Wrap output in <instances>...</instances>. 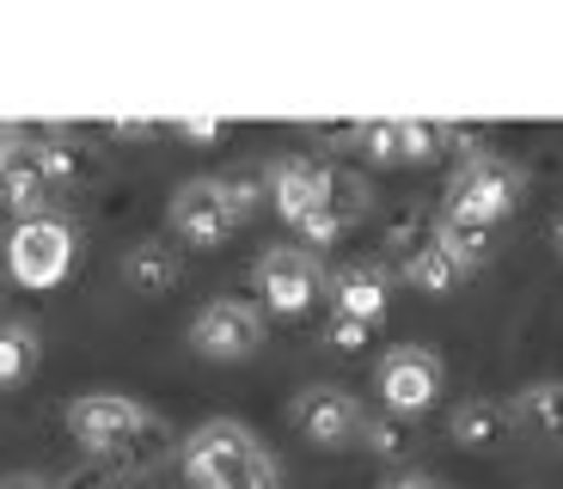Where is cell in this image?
<instances>
[{
  "instance_id": "4",
  "label": "cell",
  "mask_w": 563,
  "mask_h": 489,
  "mask_svg": "<svg viewBox=\"0 0 563 489\" xmlns=\"http://www.w3.org/2000/svg\"><path fill=\"white\" fill-rule=\"evenodd\" d=\"M68 269H74V226L62 214L13 221V233H7V276L19 288L43 293V288H56V281H68Z\"/></svg>"
},
{
  "instance_id": "28",
  "label": "cell",
  "mask_w": 563,
  "mask_h": 489,
  "mask_svg": "<svg viewBox=\"0 0 563 489\" xmlns=\"http://www.w3.org/2000/svg\"><path fill=\"white\" fill-rule=\"evenodd\" d=\"M0 489H56V484L37 477V471H7V477H0Z\"/></svg>"
},
{
  "instance_id": "25",
  "label": "cell",
  "mask_w": 563,
  "mask_h": 489,
  "mask_svg": "<svg viewBox=\"0 0 563 489\" xmlns=\"http://www.w3.org/2000/svg\"><path fill=\"white\" fill-rule=\"evenodd\" d=\"M331 343H338L343 355H362V349H367V324H355V319H338V312H331Z\"/></svg>"
},
{
  "instance_id": "5",
  "label": "cell",
  "mask_w": 563,
  "mask_h": 489,
  "mask_svg": "<svg viewBox=\"0 0 563 489\" xmlns=\"http://www.w3.org/2000/svg\"><path fill=\"white\" fill-rule=\"evenodd\" d=\"M190 349L202 362H252L264 349V307L240 300V293H221L190 319Z\"/></svg>"
},
{
  "instance_id": "8",
  "label": "cell",
  "mask_w": 563,
  "mask_h": 489,
  "mask_svg": "<svg viewBox=\"0 0 563 489\" xmlns=\"http://www.w3.org/2000/svg\"><path fill=\"white\" fill-rule=\"evenodd\" d=\"M441 355L422 349V343H398V349H386V362L374 367V386H380L386 410L393 416H422V410L441 398Z\"/></svg>"
},
{
  "instance_id": "31",
  "label": "cell",
  "mask_w": 563,
  "mask_h": 489,
  "mask_svg": "<svg viewBox=\"0 0 563 489\" xmlns=\"http://www.w3.org/2000/svg\"><path fill=\"white\" fill-rule=\"evenodd\" d=\"M551 245H558V257H563V214L551 221Z\"/></svg>"
},
{
  "instance_id": "20",
  "label": "cell",
  "mask_w": 563,
  "mask_h": 489,
  "mask_svg": "<svg viewBox=\"0 0 563 489\" xmlns=\"http://www.w3.org/2000/svg\"><path fill=\"white\" fill-rule=\"evenodd\" d=\"M221 196H227V209H233V221H252V214L269 202V196H264V171H227Z\"/></svg>"
},
{
  "instance_id": "10",
  "label": "cell",
  "mask_w": 563,
  "mask_h": 489,
  "mask_svg": "<svg viewBox=\"0 0 563 489\" xmlns=\"http://www.w3.org/2000/svg\"><path fill=\"white\" fill-rule=\"evenodd\" d=\"M264 196H269V209L295 226V221H307L312 209H324L331 166H319V159H307V154H282V159H269V171H264Z\"/></svg>"
},
{
  "instance_id": "9",
  "label": "cell",
  "mask_w": 563,
  "mask_h": 489,
  "mask_svg": "<svg viewBox=\"0 0 563 489\" xmlns=\"http://www.w3.org/2000/svg\"><path fill=\"white\" fill-rule=\"evenodd\" d=\"M166 221L184 245H197V252H221L227 238H233V209H227L221 196V178H184L166 202Z\"/></svg>"
},
{
  "instance_id": "29",
  "label": "cell",
  "mask_w": 563,
  "mask_h": 489,
  "mask_svg": "<svg viewBox=\"0 0 563 489\" xmlns=\"http://www.w3.org/2000/svg\"><path fill=\"white\" fill-rule=\"evenodd\" d=\"M178 135H184V141H221L227 123H178Z\"/></svg>"
},
{
  "instance_id": "19",
  "label": "cell",
  "mask_w": 563,
  "mask_h": 489,
  "mask_svg": "<svg viewBox=\"0 0 563 489\" xmlns=\"http://www.w3.org/2000/svg\"><path fill=\"white\" fill-rule=\"evenodd\" d=\"M324 209L338 214L343 226H355L367 209H374V190H367V178H355V171H331V196H324Z\"/></svg>"
},
{
  "instance_id": "12",
  "label": "cell",
  "mask_w": 563,
  "mask_h": 489,
  "mask_svg": "<svg viewBox=\"0 0 563 489\" xmlns=\"http://www.w3.org/2000/svg\"><path fill=\"white\" fill-rule=\"evenodd\" d=\"M184 276V257L178 245H166V238H135L123 252V281L141 293V300H166L172 288H178Z\"/></svg>"
},
{
  "instance_id": "30",
  "label": "cell",
  "mask_w": 563,
  "mask_h": 489,
  "mask_svg": "<svg viewBox=\"0 0 563 489\" xmlns=\"http://www.w3.org/2000/svg\"><path fill=\"white\" fill-rule=\"evenodd\" d=\"M111 135H123V141H147V135H154V123H111Z\"/></svg>"
},
{
  "instance_id": "24",
  "label": "cell",
  "mask_w": 563,
  "mask_h": 489,
  "mask_svg": "<svg viewBox=\"0 0 563 489\" xmlns=\"http://www.w3.org/2000/svg\"><path fill=\"white\" fill-rule=\"evenodd\" d=\"M56 489H123V477H117L111 465H99V459H92V465H80V471H68Z\"/></svg>"
},
{
  "instance_id": "2",
  "label": "cell",
  "mask_w": 563,
  "mask_h": 489,
  "mask_svg": "<svg viewBox=\"0 0 563 489\" xmlns=\"http://www.w3.org/2000/svg\"><path fill=\"white\" fill-rule=\"evenodd\" d=\"M521 190H527L521 166L484 147V154H472L460 171H453V184H448V202H441V214H453V221H465V226H484V233H490V226L503 221V214H515V202H521Z\"/></svg>"
},
{
  "instance_id": "13",
  "label": "cell",
  "mask_w": 563,
  "mask_h": 489,
  "mask_svg": "<svg viewBox=\"0 0 563 489\" xmlns=\"http://www.w3.org/2000/svg\"><path fill=\"white\" fill-rule=\"evenodd\" d=\"M448 434L465 453H503L508 441H515V416H508L503 398H465V404L453 410Z\"/></svg>"
},
{
  "instance_id": "15",
  "label": "cell",
  "mask_w": 563,
  "mask_h": 489,
  "mask_svg": "<svg viewBox=\"0 0 563 489\" xmlns=\"http://www.w3.org/2000/svg\"><path fill=\"white\" fill-rule=\"evenodd\" d=\"M508 416H515V429H533L539 441L563 447V379H527L508 398Z\"/></svg>"
},
{
  "instance_id": "23",
  "label": "cell",
  "mask_w": 563,
  "mask_h": 489,
  "mask_svg": "<svg viewBox=\"0 0 563 489\" xmlns=\"http://www.w3.org/2000/svg\"><path fill=\"white\" fill-rule=\"evenodd\" d=\"M362 441H367L374 453H380V459H405V453H410L405 422H367V429H362Z\"/></svg>"
},
{
  "instance_id": "18",
  "label": "cell",
  "mask_w": 563,
  "mask_h": 489,
  "mask_svg": "<svg viewBox=\"0 0 563 489\" xmlns=\"http://www.w3.org/2000/svg\"><path fill=\"white\" fill-rule=\"evenodd\" d=\"M441 154H448V123H398V166H422Z\"/></svg>"
},
{
  "instance_id": "21",
  "label": "cell",
  "mask_w": 563,
  "mask_h": 489,
  "mask_svg": "<svg viewBox=\"0 0 563 489\" xmlns=\"http://www.w3.org/2000/svg\"><path fill=\"white\" fill-rule=\"evenodd\" d=\"M350 141L374 159V166H398V123H355Z\"/></svg>"
},
{
  "instance_id": "3",
  "label": "cell",
  "mask_w": 563,
  "mask_h": 489,
  "mask_svg": "<svg viewBox=\"0 0 563 489\" xmlns=\"http://www.w3.org/2000/svg\"><path fill=\"white\" fill-rule=\"evenodd\" d=\"M62 422H68V434L92 453V459H111V453H123L135 434L154 429V410L135 404L129 391H80V398H68Z\"/></svg>"
},
{
  "instance_id": "11",
  "label": "cell",
  "mask_w": 563,
  "mask_h": 489,
  "mask_svg": "<svg viewBox=\"0 0 563 489\" xmlns=\"http://www.w3.org/2000/svg\"><path fill=\"white\" fill-rule=\"evenodd\" d=\"M324 288L338 300V319H355V324L386 319V307H393V269L386 264H343Z\"/></svg>"
},
{
  "instance_id": "6",
  "label": "cell",
  "mask_w": 563,
  "mask_h": 489,
  "mask_svg": "<svg viewBox=\"0 0 563 489\" xmlns=\"http://www.w3.org/2000/svg\"><path fill=\"white\" fill-rule=\"evenodd\" d=\"M257 293H264V312L276 319H300L324 293V269H319V252H300V245H269L252 269Z\"/></svg>"
},
{
  "instance_id": "26",
  "label": "cell",
  "mask_w": 563,
  "mask_h": 489,
  "mask_svg": "<svg viewBox=\"0 0 563 489\" xmlns=\"http://www.w3.org/2000/svg\"><path fill=\"white\" fill-rule=\"evenodd\" d=\"M19 154H25V129H19V123H0V171L13 166Z\"/></svg>"
},
{
  "instance_id": "7",
  "label": "cell",
  "mask_w": 563,
  "mask_h": 489,
  "mask_svg": "<svg viewBox=\"0 0 563 489\" xmlns=\"http://www.w3.org/2000/svg\"><path fill=\"white\" fill-rule=\"evenodd\" d=\"M288 416H295V429L307 434L312 447H324V453L355 447L362 429H367V410H362V398H355L350 386H307V391H295Z\"/></svg>"
},
{
  "instance_id": "14",
  "label": "cell",
  "mask_w": 563,
  "mask_h": 489,
  "mask_svg": "<svg viewBox=\"0 0 563 489\" xmlns=\"http://www.w3.org/2000/svg\"><path fill=\"white\" fill-rule=\"evenodd\" d=\"M49 202H56V184L43 178V166L31 159V135H25V154L0 171V209L13 221H37V214H56Z\"/></svg>"
},
{
  "instance_id": "17",
  "label": "cell",
  "mask_w": 563,
  "mask_h": 489,
  "mask_svg": "<svg viewBox=\"0 0 563 489\" xmlns=\"http://www.w3.org/2000/svg\"><path fill=\"white\" fill-rule=\"evenodd\" d=\"M405 276L417 281L422 293H453L465 276H472V269H465L460 257L448 252V245H435V233H429L417 252H405Z\"/></svg>"
},
{
  "instance_id": "1",
  "label": "cell",
  "mask_w": 563,
  "mask_h": 489,
  "mask_svg": "<svg viewBox=\"0 0 563 489\" xmlns=\"http://www.w3.org/2000/svg\"><path fill=\"white\" fill-rule=\"evenodd\" d=\"M178 465L197 489H282L276 453L233 416L197 422V429L178 441Z\"/></svg>"
},
{
  "instance_id": "22",
  "label": "cell",
  "mask_w": 563,
  "mask_h": 489,
  "mask_svg": "<svg viewBox=\"0 0 563 489\" xmlns=\"http://www.w3.org/2000/svg\"><path fill=\"white\" fill-rule=\"evenodd\" d=\"M295 233H300V252H312V245H338V238L350 233V226H343L331 209H312L307 221H295Z\"/></svg>"
},
{
  "instance_id": "16",
  "label": "cell",
  "mask_w": 563,
  "mask_h": 489,
  "mask_svg": "<svg viewBox=\"0 0 563 489\" xmlns=\"http://www.w3.org/2000/svg\"><path fill=\"white\" fill-rule=\"evenodd\" d=\"M37 355H43L37 324H25V319H0V391L25 386V379L37 374Z\"/></svg>"
},
{
  "instance_id": "27",
  "label": "cell",
  "mask_w": 563,
  "mask_h": 489,
  "mask_svg": "<svg viewBox=\"0 0 563 489\" xmlns=\"http://www.w3.org/2000/svg\"><path fill=\"white\" fill-rule=\"evenodd\" d=\"M380 489H448L441 477H429V471H398V477H386Z\"/></svg>"
}]
</instances>
